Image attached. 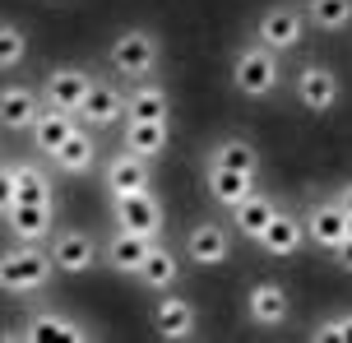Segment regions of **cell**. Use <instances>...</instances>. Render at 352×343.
I'll list each match as a JSON object with an SVG mask.
<instances>
[{
  "instance_id": "6da1fadb",
  "label": "cell",
  "mask_w": 352,
  "mask_h": 343,
  "mask_svg": "<svg viewBox=\"0 0 352 343\" xmlns=\"http://www.w3.org/2000/svg\"><path fill=\"white\" fill-rule=\"evenodd\" d=\"M52 251H42L37 241H19L10 251H0V292H37L52 283Z\"/></svg>"
},
{
  "instance_id": "7a4b0ae2",
  "label": "cell",
  "mask_w": 352,
  "mask_h": 343,
  "mask_svg": "<svg viewBox=\"0 0 352 343\" xmlns=\"http://www.w3.org/2000/svg\"><path fill=\"white\" fill-rule=\"evenodd\" d=\"M278 79H283L278 52H269L260 42L241 47L236 60H232V84H236V93H246V98H269V93L278 89Z\"/></svg>"
},
{
  "instance_id": "3957f363",
  "label": "cell",
  "mask_w": 352,
  "mask_h": 343,
  "mask_svg": "<svg viewBox=\"0 0 352 343\" xmlns=\"http://www.w3.org/2000/svg\"><path fill=\"white\" fill-rule=\"evenodd\" d=\"M158 56H162V47L148 28H125V33H116L107 60H111V70L125 74V79H148V74L158 70Z\"/></svg>"
},
{
  "instance_id": "277c9868",
  "label": "cell",
  "mask_w": 352,
  "mask_h": 343,
  "mask_svg": "<svg viewBox=\"0 0 352 343\" xmlns=\"http://www.w3.org/2000/svg\"><path fill=\"white\" fill-rule=\"evenodd\" d=\"M111 218H116V228L140 232V236H153V241H158V232H162V204H158L153 190H140V195H111Z\"/></svg>"
},
{
  "instance_id": "5b68a950",
  "label": "cell",
  "mask_w": 352,
  "mask_h": 343,
  "mask_svg": "<svg viewBox=\"0 0 352 343\" xmlns=\"http://www.w3.org/2000/svg\"><path fill=\"white\" fill-rule=\"evenodd\" d=\"M88 89H93V74L88 70H79V65H56L47 79H42V102L47 107H56V111H79V102L88 98Z\"/></svg>"
},
{
  "instance_id": "8992f818",
  "label": "cell",
  "mask_w": 352,
  "mask_h": 343,
  "mask_svg": "<svg viewBox=\"0 0 352 343\" xmlns=\"http://www.w3.org/2000/svg\"><path fill=\"white\" fill-rule=\"evenodd\" d=\"M301 223H306V241L320 246V251H334L338 241L352 232V218L343 214L338 199H316V204L301 214Z\"/></svg>"
},
{
  "instance_id": "52a82bcc",
  "label": "cell",
  "mask_w": 352,
  "mask_h": 343,
  "mask_svg": "<svg viewBox=\"0 0 352 343\" xmlns=\"http://www.w3.org/2000/svg\"><path fill=\"white\" fill-rule=\"evenodd\" d=\"M255 42L269 52H292L301 47V10L297 5H269L255 19Z\"/></svg>"
},
{
  "instance_id": "ba28073f",
  "label": "cell",
  "mask_w": 352,
  "mask_h": 343,
  "mask_svg": "<svg viewBox=\"0 0 352 343\" xmlns=\"http://www.w3.org/2000/svg\"><path fill=\"white\" fill-rule=\"evenodd\" d=\"M52 265L56 274H88L98 265V241L79 228H65V232H52Z\"/></svg>"
},
{
  "instance_id": "9c48e42d",
  "label": "cell",
  "mask_w": 352,
  "mask_h": 343,
  "mask_svg": "<svg viewBox=\"0 0 352 343\" xmlns=\"http://www.w3.org/2000/svg\"><path fill=\"white\" fill-rule=\"evenodd\" d=\"M74 121L88 130H107V126H116V121H125V93L111 89V84H93L88 98L79 102V111H74Z\"/></svg>"
},
{
  "instance_id": "30bf717a",
  "label": "cell",
  "mask_w": 352,
  "mask_h": 343,
  "mask_svg": "<svg viewBox=\"0 0 352 343\" xmlns=\"http://www.w3.org/2000/svg\"><path fill=\"white\" fill-rule=\"evenodd\" d=\"M297 102L306 111H329L338 102V74L329 70V65L311 60V65L297 74Z\"/></svg>"
},
{
  "instance_id": "8fae6325",
  "label": "cell",
  "mask_w": 352,
  "mask_h": 343,
  "mask_svg": "<svg viewBox=\"0 0 352 343\" xmlns=\"http://www.w3.org/2000/svg\"><path fill=\"white\" fill-rule=\"evenodd\" d=\"M301 241H306V223H301L297 214H283V209L269 218V223H264V232L255 236V246H260L264 255H278V260L297 255Z\"/></svg>"
},
{
  "instance_id": "7c38bea8",
  "label": "cell",
  "mask_w": 352,
  "mask_h": 343,
  "mask_svg": "<svg viewBox=\"0 0 352 343\" xmlns=\"http://www.w3.org/2000/svg\"><path fill=\"white\" fill-rule=\"evenodd\" d=\"M37 111H42V93L28 89V84H5L0 89V126L23 135V130L37 121Z\"/></svg>"
},
{
  "instance_id": "4fadbf2b",
  "label": "cell",
  "mask_w": 352,
  "mask_h": 343,
  "mask_svg": "<svg viewBox=\"0 0 352 343\" xmlns=\"http://www.w3.org/2000/svg\"><path fill=\"white\" fill-rule=\"evenodd\" d=\"M52 214H56V204H19L14 199V209L5 214V228H10L14 241H37V246H42V241L56 232Z\"/></svg>"
},
{
  "instance_id": "5bb4252c",
  "label": "cell",
  "mask_w": 352,
  "mask_h": 343,
  "mask_svg": "<svg viewBox=\"0 0 352 343\" xmlns=\"http://www.w3.org/2000/svg\"><path fill=\"white\" fill-rule=\"evenodd\" d=\"M140 190H153V186H148V158L121 148V153L107 163V195H140Z\"/></svg>"
},
{
  "instance_id": "9a60e30c",
  "label": "cell",
  "mask_w": 352,
  "mask_h": 343,
  "mask_svg": "<svg viewBox=\"0 0 352 343\" xmlns=\"http://www.w3.org/2000/svg\"><path fill=\"white\" fill-rule=\"evenodd\" d=\"M246 311L260 329H278L287 316H292V302H287V288L283 283H255L246 297Z\"/></svg>"
},
{
  "instance_id": "2e32d148",
  "label": "cell",
  "mask_w": 352,
  "mask_h": 343,
  "mask_svg": "<svg viewBox=\"0 0 352 343\" xmlns=\"http://www.w3.org/2000/svg\"><path fill=\"white\" fill-rule=\"evenodd\" d=\"M186 255H190L195 265H223L232 255V236L228 228H218V223H195L190 232H186Z\"/></svg>"
},
{
  "instance_id": "e0dca14e",
  "label": "cell",
  "mask_w": 352,
  "mask_h": 343,
  "mask_svg": "<svg viewBox=\"0 0 352 343\" xmlns=\"http://www.w3.org/2000/svg\"><path fill=\"white\" fill-rule=\"evenodd\" d=\"M172 140V121H135V116H125V130H121V144L130 153H140V158H158L162 148Z\"/></svg>"
},
{
  "instance_id": "ac0fdd59",
  "label": "cell",
  "mask_w": 352,
  "mask_h": 343,
  "mask_svg": "<svg viewBox=\"0 0 352 343\" xmlns=\"http://www.w3.org/2000/svg\"><path fill=\"white\" fill-rule=\"evenodd\" d=\"M70 130H74V116L70 111H56L42 102V111H37V121L28 126V135H33V148L37 153H47V158H56V148L70 140Z\"/></svg>"
},
{
  "instance_id": "d6986e66",
  "label": "cell",
  "mask_w": 352,
  "mask_h": 343,
  "mask_svg": "<svg viewBox=\"0 0 352 343\" xmlns=\"http://www.w3.org/2000/svg\"><path fill=\"white\" fill-rule=\"evenodd\" d=\"M14 339H28V343H37V339H88V329L79 325V320H70V316H60V311H37V316H28L23 320V329H19Z\"/></svg>"
},
{
  "instance_id": "ffe728a7",
  "label": "cell",
  "mask_w": 352,
  "mask_h": 343,
  "mask_svg": "<svg viewBox=\"0 0 352 343\" xmlns=\"http://www.w3.org/2000/svg\"><path fill=\"white\" fill-rule=\"evenodd\" d=\"M140 278L148 292H167V288H176V278H181V265H176V251H167V246H148L144 251V260H140Z\"/></svg>"
},
{
  "instance_id": "44dd1931",
  "label": "cell",
  "mask_w": 352,
  "mask_h": 343,
  "mask_svg": "<svg viewBox=\"0 0 352 343\" xmlns=\"http://www.w3.org/2000/svg\"><path fill=\"white\" fill-rule=\"evenodd\" d=\"M153 246V236H140V232H125V228H116V232L107 236V246H102V255H107V265L116 274H140V260H144V251Z\"/></svg>"
},
{
  "instance_id": "7402d4cb",
  "label": "cell",
  "mask_w": 352,
  "mask_h": 343,
  "mask_svg": "<svg viewBox=\"0 0 352 343\" xmlns=\"http://www.w3.org/2000/svg\"><path fill=\"white\" fill-rule=\"evenodd\" d=\"M60 172H70V177H84V172H93V163H98V144H93V130L88 126H74L70 130V140L56 148V158H52Z\"/></svg>"
},
{
  "instance_id": "603a6c76",
  "label": "cell",
  "mask_w": 352,
  "mask_h": 343,
  "mask_svg": "<svg viewBox=\"0 0 352 343\" xmlns=\"http://www.w3.org/2000/svg\"><path fill=\"white\" fill-rule=\"evenodd\" d=\"M153 329H158L162 339H190L195 334V307L186 297H158V307H153Z\"/></svg>"
},
{
  "instance_id": "cb8c5ba5",
  "label": "cell",
  "mask_w": 352,
  "mask_h": 343,
  "mask_svg": "<svg viewBox=\"0 0 352 343\" xmlns=\"http://www.w3.org/2000/svg\"><path fill=\"white\" fill-rule=\"evenodd\" d=\"M125 116H135V121H172V107H167V93L158 84H148L140 79L135 89L125 93Z\"/></svg>"
},
{
  "instance_id": "d4e9b609",
  "label": "cell",
  "mask_w": 352,
  "mask_h": 343,
  "mask_svg": "<svg viewBox=\"0 0 352 343\" xmlns=\"http://www.w3.org/2000/svg\"><path fill=\"white\" fill-rule=\"evenodd\" d=\"M209 167H232V172H260V148L241 140V135H228V140H218L209 153Z\"/></svg>"
},
{
  "instance_id": "484cf974",
  "label": "cell",
  "mask_w": 352,
  "mask_h": 343,
  "mask_svg": "<svg viewBox=\"0 0 352 343\" xmlns=\"http://www.w3.org/2000/svg\"><path fill=\"white\" fill-rule=\"evenodd\" d=\"M255 190V177L250 172H232V167H209V195L223 204V209H236L241 199Z\"/></svg>"
},
{
  "instance_id": "4316f807",
  "label": "cell",
  "mask_w": 352,
  "mask_h": 343,
  "mask_svg": "<svg viewBox=\"0 0 352 343\" xmlns=\"http://www.w3.org/2000/svg\"><path fill=\"white\" fill-rule=\"evenodd\" d=\"M274 214H278V204H274L269 195H260V190H250V195L241 199L236 209H232V218H236V232L250 236V241H255V236L264 232V223H269Z\"/></svg>"
},
{
  "instance_id": "83f0119b",
  "label": "cell",
  "mask_w": 352,
  "mask_h": 343,
  "mask_svg": "<svg viewBox=\"0 0 352 343\" xmlns=\"http://www.w3.org/2000/svg\"><path fill=\"white\" fill-rule=\"evenodd\" d=\"M10 172H14V199H19V204H56L52 181H47V172H42V167L14 163Z\"/></svg>"
},
{
  "instance_id": "f1b7e54d",
  "label": "cell",
  "mask_w": 352,
  "mask_h": 343,
  "mask_svg": "<svg viewBox=\"0 0 352 343\" xmlns=\"http://www.w3.org/2000/svg\"><path fill=\"white\" fill-rule=\"evenodd\" d=\"M306 19L324 33H338L352 23V0H306Z\"/></svg>"
},
{
  "instance_id": "f546056e",
  "label": "cell",
  "mask_w": 352,
  "mask_h": 343,
  "mask_svg": "<svg viewBox=\"0 0 352 343\" xmlns=\"http://www.w3.org/2000/svg\"><path fill=\"white\" fill-rule=\"evenodd\" d=\"M23 56H28V33L10 19H0V70H19Z\"/></svg>"
},
{
  "instance_id": "4dcf8cb0",
  "label": "cell",
  "mask_w": 352,
  "mask_h": 343,
  "mask_svg": "<svg viewBox=\"0 0 352 343\" xmlns=\"http://www.w3.org/2000/svg\"><path fill=\"white\" fill-rule=\"evenodd\" d=\"M311 339H329V343H352V311L348 316H334V320H324V325L311 334Z\"/></svg>"
},
{
  "instance_id": "1f68e13d",
  "label": "cell",
  "mask_w": 352,
  "mask_h": 343,
  "mask_svg": "<svg viewBox=\"0 0 352 343\" xmlns=\"http://www.w3.org/2000/svg\"><path fill=\"white\" fill-rule=\"evenodd\" d=\"M14 209V172L10 167H0V218Z\"/></svg>"
},
{
  "instance_id": "d6a6232c",
  "label": "cell",
  "mask_w": 352,
  "mask_h": 343,
  "mask_svg": "<svg viewBox=\"0 0 352 343\" xmlns=\"http://www.w3.org/2000/svg\"><path fill=\"white\" fill-rule=\"evenodd\" d=\"M329 255H334V265H338V269H343V274H352V232L343 236V241H338V246H334V251H329Z\"/></svg>"
},
{
  "instance_id": "836d02e7",
  "label": "cell",
  "mask_w": 352,
  "mask_h": 343,
  "mask_svg": "<svg viewBox=\"0 0 352 343\" xmlns=\"http://www.w3.org/2000/svg\"><path fill=\"white\" fill-rule=\"evenodd\" d=\"M334 199L343 204V214L352 218V181H343V186H338V195H334Z\"/></svg>"
}]
</instances>
